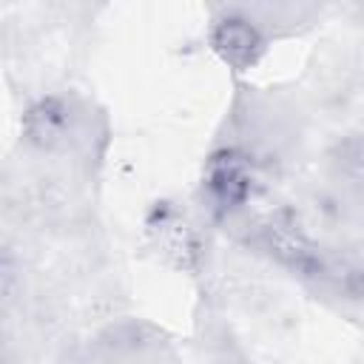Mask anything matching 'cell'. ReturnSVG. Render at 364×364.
<instances>
[{
  "label": "cell",
  "mask_w": 364,
  "mask_h": 364,
  "mask_svg": "<svg viewBox=\"0 0 364 364\" xmlns=\"http://www.w3.org/2000/svg\"><path fill=\"white\" fill-rule=\"evenodd\" d=\"M202 188L216 210L222 213L239 210L253 196V188H256L253 162L236 148H222L205 162Z\"/></svg>",
  "instance_id": "1"
},
{
  "label": "cell",
  "mask_w": 364,
  "mask_h": 364,
  "mask_svg": "<svg viewBox=\"0 0 364 364\" xmlns=\"http://www.w3.org/2000/svg\"><path fill=\"white\" fill-rule=\"evenodd\" d=\"M210 48L236 71H247L264 54V37L247 17H225L210 28Z\"/></svg>",
  "instance_id": "2"
},
{
  "label": "cell",
  "mask_w": 364,
  "mask_h": 364,
  "mask_svg": "<svg viewBox=\"0 0 364 364\" xmlns=\"http://www.w3.org/2000/svg\"><path fill=\"white\" fill-rule=\"evenodd\" d=\"M74 111L63 97H40L23 114V136L37 148H54L68 139Z\"/></svg>",
  "instance_id": "3"
},
{
  "label": "cell",
  "mask_w": 364,
  "mask_h": 364,
  "mask_svg": "<svg viewBox=\"0 0 364 364\" xmlns=\"http://www.w3.org/2000/svg\"><path fill=\"white\" fill-rule=\"evenodd\" d=\"M17 284V264L11 259V253H6L0 247V299H6Z\"/></svg>",
  "instance_id": "4"
}]
</instances>
